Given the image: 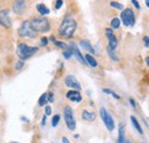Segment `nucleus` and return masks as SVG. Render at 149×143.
I'll list each match as a JSON object with an SVG mask.
<instances>
[{"mask_svg":"<svg viewBox=\"0 0 149 143\" xmlns=\"http://www.w3.org/2000/svg\"><path fill=\"white\" fill-rule=\"evenodd\" d=\"M37 10H38L39 14H41V15H47V14H49V9H48L44 3H38V5H37Z\"/></svg>","mask_w":149,"mask_h":143,"instance_id":"obj_19","label":"nucleus"},{"mask_svg":"<svg viewBox=\"0 0 149 143\" xmlns=\"http://www.w3.org/2000/svg\"><path fill=\"white\" fill-rule=\"evenodd\" d=\"M85 61H86V63H88L92 68H96V66H98L96 60H95L91 54H86V55H85Z\"/></svg>","mask_w":149,"mask_h":143,"instance_id":"obj_17","label":"nucleus"},{"mask_svg":"<svg viewBox=\"0 0 149 143\" xmlns=\"http://www.w3.org/2000/svg\"><path fill=\"white\" fill-rule=\"evenodd\" d=\"M146 6L149 7V0H146Z\"/></svg>","mask_w":149,"mask_h":143,"instance_id":"obj_40","label":"nucleus"},{"mask_svg":"<svg viewBox=\"0 0 149 143\" xmlns=\"http://www.w3.org/2000/svg\"><path fill=\"white\" fill-rule=\"evenodd\" d=\"M37 52H38V48L37 47H31V46H28L25 44H20L17 46V55H18V57L22 61L30 58Z\"/></svg>","mask_w":149,"mask_h":143,"instance_id":"obj_3","label":"nucleus"},{"mask_svg":"<svg viewBox=\"0 0 149 143\" xmlns=\"http://www.w3.org/2000/svg\"><path fill=\"white\" fill-rule=\"evenodd\" d=\"M64 83H66V85L68 86V87H70V88H74V91H80L81 89V86H80V84H79V81L76 79V77L72 76V75H69V76H67L66 77V80H64Z\"/></svg>","mask_w":149,"mask_h":143,"instance_id":"obj_10","label":"nucleus"},{"mask_svg":"<svg viewBox=\"0 0 149 143\" xmlns=\"http://www.w3.org/2000/svg\"><path fill=\"white\" fill-rule=\"evenodd\" d=\"M131 2H132V3H133V5H134V7H135V8H137V9H140V5H139V2H138V1H137V0H132V1H131Z\"/></svg>","mask_w":149,"mask_h":143,"instance_id":"obj_30","label":"nucleus"},{"mask_svg":"<svg viewBox=\"0 0 149 143\" xmlns=\"http://www.w3.org/2000/svg\"><path fill=\"white\" fill-rule=\"evenodd\" d=\"M45 124H46V116L43 117V122H41V125H43V126H44Z\"/></svg>","mask_w":149,"mask_h":143,"instance_id":"obj_36","label":"nucleus"},{"mask_svg":"<svg viewBox=\"0 0 149 143\" xmlns=\"http://www.w3.org/2000/svg\"><path fill=\"white\" fill-rule=\"evenodd\" d=\"M54 101V96H53V94L52 93H48V102H53Z\"/></svg>","mask_w":149,"mask_h":143,"instance_id":"obj_31","label":"nucleus"},{"mask_svg":"<svg viewBox=\"0 0 149 143\" xmlns=\"http://www.w3.org/2000/svg\"><path fill=\"white\" fill-rule=\"evenodd\" d=\"M69 49L72 52V55H74V56L77 57V60H78L80 63H83V64H86L85 57L81 55V53H80L79 48H78V47H77L74 44H70V46H69Z\"/></svg>","mask_w":149,"mask_h":143,"instance_id":"obj_11","label":"nucleus"},{"mask_svg":"<svg viewBox=\"0 0 149 143\" xmlns=\"http://www.w3.org/2000/svg\"><path fill=\"white\" fill-rule=\"evenodd\" d=\"M62 5H63V1H62V0H58V1H56V5H55V8H56V9H60V8L62 7Z\"/></svg>","mask_w":149,"mask_h":143,"instance_id":"obj_29","label":"nucleus"},{"mask_svg":"<svg viewBox=\"0 0 149 143\" xmlns=\"http://www.w3.org/2000/svg\"><path fill=\"white\" fill-rule=\"evenodd\" d=\"M22 66H23V61H20L16 63V69H21Z\"/></svg>","mask_w":149,"mask_h":143,"instance_id":"obj_33","label":"nucleus"},{"mask_svg":"<svg viewBox=\"0 0 149 143\" xmlns=\"http://www.w3.org/2000/svg\"><path fill=\"white\" fill-rule=\"evenodd\" d=\"M146 63H147V65H148V68H149V56L146 57Z\"/></svg>","mask_w":149,"mask_h":143,"instance_id":"obj_39","label":"nucleus"},{"mask_svg":"<svg viewBox=\"0 0 149 143\" xmlns=\"http://www.w3.org/2000/svg\"><path fill=\"white\" fill-rule=\"evenodd\" d=\"M18 33H20V36L28 37V38H35L37 36V32L32 29L30 21H24L22 23V25L18 29Z\"/></svg>","mask_w":149,"mask_h":143,"instance_id":"obj_6","label":"nucleus"},{"mask_svg":"<svg viewBox=\"0 0 149 143\" xmlns=\"http://www.w3.org/2000/svg\"><path fill=\"white\" fill-rule=\"evenodd\" d=\"M47 101H48V93H44L41 96H40V99H39V105L40 107H44L46 103H47Z\"/></svg>","mask_w":149,"mask_h":143,"instance_id":"obj_20","label":"nucleus"},{"mask_svg":"<svg viewBox=\"0 0 149 143\" xmlns=\"http://www.w3.org/2000/svg\"><path fill=\"white\" fill-rule=\"evenodd\" d=\"M119 26H121V19L117 18V17L112 18V19H111V28H112V29H118Z\"/></svg>","mask_w":149,"mask_h":143,"instance_id":"obj_21","label":"nucleus"},{"mask_svg":"<svg viewBox=\"0 0 149 143\" xmlns=\"http://www.w3.org/2000/svg\"><path fill=\"white\" fill-rule=\"evenodd\" d=\"M121 21L123 22L124 25L126 26H133L135 23V16H134V11L131 8H126L122 11L121 14Z\"/></svg>","mask_w":149,"mask_h":143,"instance_id":"obj_5","label":"nucleus"},{"mask_svg":"<svg viewBox=\"0 0 149 143\" xmlns=\"http://www.w3.org/2000/svg\"><path fill=\"white\" fill-rule=\"evenodd\" d=\"M62 143H70V142H69V140H68V138H66V136H63V138H62Z\"/></svg>","mask_w":149,"mask_h":143,"instance_id":"obj_35","label":"nucleus"},{"mask_svg":"<svg viewBox=\"0 0 149 143\" xmlns=\"http://www.w3.org/2000/svg\"><path fill=\"white\" fill-rule=\"evenodd\" d=\"M48 44V39L46 38V37H44V38H41V41H40V45L41 46H46Z\"/></svg>","mask_w":149,"mask_h":143,"instance_id":"obj_27","label":"nucleus"},{"mask_svg":"<svg viewBox=\"0 0 149 143\" xmlns=\"http://www.w3.org/2000/svg\"><path fill=\"white\" fill-rule=\"evenodd\" d=\"M67 99H69L72 102H80L81 101V95L78 91H69L67 93Z\"/></svg>","mask_w":149,"mask_h":143,"instance_id":"obj_12","label":"nucleus"},{"mask_svg":"<svg viewBox=\"0 0 149 143\" xmlns=\"http://www.w3.org/2000/svg\"><path fill=\"white\" fill-rule=\"evenodd\" d=\"M110 6L111 7H114V8H117V9H123L124 7H123V5H121V3H118V2H116V1H111L110 2Z\"/></svg>","mask_w":149,"mask_h":143,"instance_id":"obj_26","label":"nucleus"},{"mask_svg":"<svg viewBox=\"0 0 149 143\" xmlns=\"http://www.w3.org/2000/svg\"><path fill=\"white\" fill-rule=\"evenodd\" d=\"M12 143H18V142H12Z\"/></svg>","mask_w":149,"mask_h":143,"instance_id":"obj_41","label":"nucleus"},{"mask_svg":"<svg viewBox=\"0 0 149 143\" xmlns=\"http://www.w3.org/2000/svg\"><path fill=\"white\" fill-rule=\"evenodd\" d=\"M21 119H22V120H24L25 123H29V119H28V118H25V117H21Z\"/></svg>","mask_w":149,"mask_h":143,"instance_id":"obj_37","label":"nucleus"},{"mask_svg":"<svg viewBox=\"0 0 149 143\" xmlns=\"http://www.w3.org/2000/svg\"><path fill=\"white\" fill-rule=\"evenodd\" d=\"M52 113V108L51 107H46L45 108V116H49Z\"/></svg>","mask_w":149,"mask_h":143,"instance_id":"obj_28","label":"nucleus"},{"mask_svg":"<svg viewBox=\"0 0 149 143\" xmlns=\"http://www.w3.org/2000/svg\"><path fill=\"white\" fill-rule=\"evenodd\" d=\"M125 128H124V125L123 124H119V127H118V140L117 143H125Z\"/></svg>","mask_w":149,"mask_h":143,"instance_id":"obj_15","label":"nucleus"},{"mask_svg":"<svg viewBox=\"0 0 149 143\" xmlns=\"http://www.w3.org/2000/svg\"><path fill=\"white\" fill-rule=\"evenodd\" d=\"M0 24H1L3 28H6V29L12 28V19H10L9 10H8V9H2V10H0Z\"/></svg>","mask_w":149,"mask_h":143,"instance_id":"obj_9","label":"nucleus"},{"mask_svg":"<svg viewBox=\"0 0 149 143\" xmlns=\"http://www.w3.org/2000/svg\"><path fill=\"white\" fill-rule=\"evenodd\" d=\"M80 46H81V47H83L85 50L89 52L91 54H94V53H95L94 48L92 47V45H91V42H89L88 40H81V41H80Z\"/></svg>","mask_w":149,"mask_h":143,"instance_id":"obj_16","label":"nucleus"},{"mask_svg":"<svg viewBox=\"0 0 149 143\" xmlns=\"http://www.w3.org/2000/svg\"><path fill=\"white\" fill-rule=\"evenodd\" d=\"M106 36L108 38V47L107 48L116 52L117 46H118V40H117L116 36L114 34V31L111 29H106Z\"/></svg>","mask_w":149,"mask_h":143,"instance_id":"obj_8","label":"nucleus"},{"mask_svg":"<svg viewBox=\"0 0 149 143\" xmlns=\"http://www.w3.org/2000/svg\"><path fill=\"white\" fill-rule=\"evenodd\" d=\"M76 29H77L76 21H74L72 17L67 16L62 21V23H61V25L59 28V34L61 37H64V38H70V37L74 36Z\"/></svg>","mask_w":149,"mask_h":143,"instance_id":"obj_1","label":"nucleus"},{"mask_svg":"<svg viewBox=\"0 0 149 143\" xmlns=\"http://www.w3.org/2000/svg\"><path fill=\"white\" fill-rule=\"evenodd\" d=\"M81 118H83L84 120H86V122H94L95 118H96V116H95V113L92 112V111L84 110L83 113H81Z\"/></svg>","mask_w":149,"mask_h":143,"instance_id":"obj_13","label":"nucleus"},{"mask_svg":"<svg viewBox=\"0 0 149 143\" xmlns=\"http://www.w3.org/2000/svg\"><path fill=\"white\" fill-rule=\"evenodd\" d=\"M131 122H132V125L134 126V128L138 131V133L142 135V134H144V131H142V128H141V126H140L139 122L137 120V118H135L134 116H131Z\"/></svg>","mask_w":149,"mask_h":143,"instance_id":"obj_18","label":"nucleus"},{"mask_svg":"<svg viewBox=\"0 0 149 143\" xmlns=\"http://www.w3.org/2000/svg\"><path fill=\"white\" fill-rule=\"evenodd\" d=\"M49 39H51V41H53V42H55V41H56V40H55V37H54V36H52V37H51Z\"/></svg>","mask_w":149,"mask_h":143,"instance_id":"obj_38","label":"nucleus"},{"mask_svg":"<svg viewBox=\"0 0 149 143\" xmlns=\"http://www.w3.org/2000/svg\"><path fill=\"white\" fill-rule=\"evenodd\" d=\"M54 44H55L58 47H60V48H62V49H64V50L68 48V45H67L66 42H63V41H55Z\"/></svg>","mask_w":149,"mask_h":143,"instance_id":"obj_24","label":"nucleus"},{"mask_svg":"<svg viewBox=\"0 0 149 143\" xmlns=\"http://www.w3.org/2000/svg\"><path fill=\"white\" fill-rule=\"evenodd\" d=\"M64 120H66V124H67V126L70 131L76 130V120H74L72 109L70 107L64 108Z\"/></svg>","mask_w":149,"mask_h":143,"instance_id":"obj_7","label":"nucleus"},{"mask_svg":"<svg viewBox=\"0 0 149 143\" xmlns=\"http://www.w3.org/2000/svg\"><path fill=\"white\" fill-rule=\"evenodd\" d=\"M30 23H31L32 29L36 32H47L51 29V25H49L48 19L47 18H44V17L33 18L32 21H30Z\"/></svg>","mask_w":149,"mask_h":143,"instance_id":"obj_2","label":"nucleus"},{"mask_svg":"<svg viewBox=\"0 0 149 143\" xmlns=\"http://www.w3.org/2000/svg\"><path fill=\"white\" fill-rule=\"evenodd\" d=\"M60 115H55L54 117H53V119H52V126L53 127H56L58 126V124H59V122H60Z\"/></svg>","mask_w":149,"mask_h":143,"instance_id":"obj_23","label":"nucleus"},{"mask_svg":"<svg viewBox=\"0 0 149 143\" xmlns=\"http://www.w3.org/2000/svg\"><path fill=\"white\" fill-rule=\"evenodd\" d=\"M142 143H145V142H142Z\"/></svg>","mask_w":149,"mask_h":143,"instance_id":"obj_42","label":"nucleus"},{"mask_svg":"<svg viewBox=\"0 0 149 143\" xmlns=\"http://www.w3.org/2000/svg\"><path fill=\"white\" fill-rule=\"evenodd\" d=\"M13 8H14V11L15 13L21 14L25 9V2L24 1H15L14 5H13Z\"/></svg>","mask_w":149,"mask_h":143,"instance_id":"obj_14","label":"nucleus"},{"mask_svg":"<svg viewBox=\"0 0 149 143\" xmlns=\"http://www.w3.org/2000/svg\"><path fill=\"white\" fill-rule=\"evenodd\" d=\"M63 56H64V58H67V60H69L71 56H72V52L69 49V48H67L64 52H63Z\"/></svg>","mask_w":149,"mask_h":143,"instance_id":"obj_25","label":"nucleus"},{"mask_svg":"<svg viewBox=\"0 0 149 143\" xmlns=\"http://www.w3.org/2000/svg\"><path fill=\"white\" fill-rule=\"evenodd\" d=\"M100 116H101V119L103 120V123H104L107 130H108L109 132H112V131L115 130V122H114L111 115L108 112V110H107L104 107H102V108L100 109Z\"/></svg>","mask_w":149,"mask_h":143,"instance_id":"obj_4","label":"nucleus"},{"mask_svg":"<svg viewBox=\"0 0 149 143\" xmlns=\"http://www.w3.org/2000/svg\"><path fill=\"white\" fill-rule=\"evenodd\" d=\"M103 93H106V94H109V95H111L112 97H115L116 100H119L121 99V96L118 95V94H116L115 92H112L111 89H108V88H103Z\"/></svg>","mask_w":149,"mask_h":143,"instance_id":"obj_22","label":"nucleus"},{"mask_svg":"<svg viewBox=\"0 0 149 143\" xmlns=\"http://www.w3.org/2000/svg\"><path fill=\"white\" fill-rule=\"evenodd\" d=\"M144 42L147 47H149V37H144Z\"/></svg>","mask_w":149,"mask_h":143,"instance_id":"obj_32","label":"nucleus"},{"mask_svg":"<svg viewBox=\"0 0 149 143\" xmlns=\"http://www.w3.org/2000/svg\"><path fill=\"white\" fill-rule=\"evenodd\" d=\"M130 103H131V105H132L133 108H135V107H137V104H135V101H134L133 99H130Z\"/></svg>","mask_w":149,"mask_h":143,"instance_id":"obj_34","label":"nucleus"}]
</instances>
